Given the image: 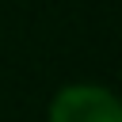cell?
I'll list each match as a JSON object with an SVG mask.
<instances>
[{
    "instance_id": "cell-1",
    "label": "cell",
    "mask_w": 122,
    "mask_h": 122,
    "mask_svg": "<svg viewBox=\"0 0 122 122\" xmlns=\"http://www.w3.org/2000/svg\"><path fill=\"white\" fill-rule=\"evenodd\" d=\"M65 118H69V122H111V118H99V114H95V103H88V99H80L76 111L65 114Z\"/></svg>"
}]
</instances>
